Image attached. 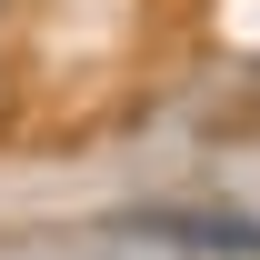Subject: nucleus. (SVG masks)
Returning <instances> with one entry per match:
<instances>
[{
	"instance_id": "obj_2",
	"label": "nucleus",
	"mask_w": 260,
	"mask_h": 260,
	"mask_svg": "<svg viewBox=\"0 0 260 260\" xmlns=\"http://www.w3.org/2000/svg\"><path fill=\"white\" fill-rule=\"evenodd\" d=\"M0 10H10V0H0Z\"/></svg>"
},
{
	"instance_id": "obj_1",
	"label": "nucleus",
	"mask_w": 260,
	"mask_h": 260,
	"mask_svg": "<svg viewBox=\"0 0 260 260\" xmlns=\"http://www.w3.org/2000/svg\"><path fill=\"white\" fill-rule=\"evenodd\" d=\"M130 240H160V250L180 260H260V220L250 210H180V200H160V210H130Z\"/></svg>"
}]
</instances>
